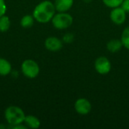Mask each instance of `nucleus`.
I'll use <instances>...</instances> for the list:
<instances>
[{
  "mask_svg": "<svg viewBox=\"0 0 129 129\" xmlns=\"http://www.w3.org/2000/svg\"><path fill=\"white\" fill-rule=\"evenodd\" d=\"M11 26V20L7 15H3L0 17V32L5 33L7 32Z\"/></svg>",
  "mask_w": 129,
  "mask_h": 129,
  "instance_id": "nucleus-14",
  "label": "nucleus"
},
{
  "mask_svg": "<svg viewBox=\"0 0 129 129\" xmlns=\"http://www.w3.org/2000/svg\"><path fill=\"white\" fill-rule=\"evenodd\" d=\"M4 116L6 122L9 125V128H11L12 126L23 124L26 115L20 107L11 105L5 109Z\"/></svg>",
  "mask_w": 129,
  "mask_h": 129,
  "instance_id": "nucleus-2",
  "label": "nucleus"
},
{
  "mask_svg": "<svg viewBox=\"0 0 129 129\" xmlns=\"http://www.w3.org/2000/svg\"><path fill=\"white\" fill-rule=\"evenodd\" d=\"M121 41L122 42L123 47L129 50V26L123 29L121 36Z\"/></svg>",
  "mask_w": 129,
  "mask_h": 129,
  "instance_id": "nucleus-15",
  "label": "nucleus"
},
{
  "mask_svg": "<svg viewBox=\"0 0 129 129\" xmlns=\"http://www.w3.org/2000/svg\"><path fill=\"white\" fill-rule=\"evenodd\" d=\"M110 17L111 21L115 24L122 25L126 20V12L121 6L114 8L110 14Z\"/></svg>",
  "mask_w": 129,
  "mask_h": 129,
  "instance_id": "nucleus-6",
  "label": "nucleus"
},
{
  "mask_svg": "<svg viewBox=\"0 0 129 129\" xmlns=\"http://www.w3.org/2000/svg\"><path fill=\"white\" fill-rule=\"evenodd\" d=\"M12 71V66L11 63L2 57H0V76H6Z\"/></svg>",
  "mask_w": 129,
  "mask_h": 129,
  "instance_id": "nucleus-11",
  "label": "nucleus"
},
{
  "mask_svg": "<svg viewBox=\"0 0 129 129\" xmlns=\"http://www.w3.org/2000/svg\"><path fill=\"white\" fill-rule=\"evenodd\" d=\"M85 2H86V3H90V2H92V0H83Z\"/></svg>",
  "mask_w": 129,
  "mask_h": 129,
  "instance_id": "nucleus-20",
  "label": "nucleus"
},
{
  "mask_svg": "<svg viewBox=\"0 0 129 129\" xmlns=\"http://www.w3.org/2000/svg\"><path fill=\"white\" fill-rule=\"evenodd\" d=\"M121 7L125 11L126 13H129V0H123Z\"/></svg>",
  "mask_w": 129,
  "mask_h": 129,
  "instance_id": "nucleus-19",
  "label": "nucleus"
},
{
  "mask_svg": "<svg viewBox=\"0 0 129 129\" xmlns=\"http://www.w3.org/2000/svg\"><path fill=\"white\" fill-rule=\"evenodd\" d=\"M20 70L23 75L28 79H35L40 73V67L38 63L32 59L23 60L21 63Z\"/></svg>",
  "mask_w": 129,
  "mask_h": 129,
  "instance_id": "nucleus-4",
  "label": "nucleus"
},
{
  "mask_svg": "<svg viewBox=\"0 0 129 129\" xmlns=\"http://www.w3.org/2000/svg\"><path fill=\"white\" fill-rule=\"evenodd\" d=\"M55 14L56 9L54 5L49 0L39 2L33 11V16L35 20L40 23H47L51 21Z\"/></svg>",
  "mask_w": 129,
  "mask_h": 129,
  "instance_id": "nucleus-1",
  "label": "nucleus"
},
{
  "mask_svg": "<svg viewBox=\"0 0 129 129\" xmlns=\"http://www.w3.org/2000/svg\"><path fill=\"white\" fill-rule=\"evenodd\" d=\"M51 23L57 29H66L73 24V18L67 12H57L54 15Z\"/></svg>",
  "mask_w": 129,
  "mask_h": 129,
  "instance_id": "nucleus-3",
  "label": "nucleus"
},
{
  "mask_svg": "<svg viewBox=\"0 0 129 129\" xmlns=\"http://www.w3.org/2000/svg\"><path fill=\"white\" fill-rule=\"evenodd\" d=\"M75 110L80 115H87L91 110V103L85 98L78 99L74 104Z\"/></svg>",
  "mask_w": 129,
  "mask_h": 129,
  "instance_id": "nucleus-8",
  "label": "nucleus"
},
{
  "mask_svg": "<svg viewBox=\"0 0 129 129\" xmlns=\"http://www.w3.org/2000/svg\"><path fill=\"white\" fill-rule=\"evenodd\" d=\"M102 2L107 7L114 8L121 6L123 0H102Z\"/></svg>",
  "mask_w": 129,
  "mask_h": 129,
  "instance_id": "nucleus-16",
  "label": "nucleus"
},
{
  "mask_svg": "<svg viewBox=\"0 0 129 129\" xmlns=\"http://www.w3.org/2000/svg\"><path fill=\"white\" fill-rule=\"evenodd\" d=\"M34 22H35V19H34L33 14L32 15L26 14L20 19V24L23 28L28 29V28H30L33 26Z\"/></svg>",
  "mask_w": 129,
  "mask_h": 129,
  "instance_id": "nucleus-13",
  "label": "nucleus"
},
{
  "mask_svg": "<svg viewBox=\"0 0 129 129\" xmlns=\"http://www.w3.org/2000/svg\"><path fill=\"white\" fill-rule=\"evenodd\" d=\"M74 40V36L72 33H67L63 36V42L65 43H71Z\"/></svg>",
  "mask_w": 129,
  "mask_h": 129,
  "instance_id": "nucleus-18",
  "label": "nucleus"
},
{
  "mask_svg": "<svg viewBox=\"0 0 129 129\" xmlns=\"http://www.w3.org/2000/svg\"><path fill=\"white\" fill-rule=\"evenodd\" d=\"M7 11V5L5 0H0V17L5 15Z\"/></svg>",
  "mask_w": 129,
  "mask_h": 129,
  "instance_id": "nucleus-17",
  "label": "nucleus"
},
{
  "mask_svg": "<svg viewBox=\"0 0 129 129\" xmlns=\"http://www.w3.org/2000/svg\"><path fill=\"white\" fill-rule=\"evenodd\" d=\"M23 123L27 128L33 129L39 128L41 125L40 120L36 116H35L33 115L26 116Z\"/></svg>",
  "mask_w": 129,
  "mask_h": 129,
  "instance_id": "nucleus-10",
  "label": "nucleus"
},
{
  "mask_svg": "<svg viewBox=\"0 0 129 129\" xmlns=\"http://www.w3.org/2000/svg\"><path fill=\"white\" fill-rule=\"evenodd\" d=\"M54 5L56 11L67 12L73 5V0H55Z\"/></svg>",
  "mask_w": 129,
  "mask_h": 129,
  "instance_id": "nucleus-9",
  "label": "nucleus"
},
{
  "mask_svg": "<svg viewBox=\"0 0 129 129\" xmlns=\"http://www.w3.org/2000/svg\"><path fill=\"white\" fill-rule=\"evenodd\" d=\"M123 47L121 39H111L107 44V50L111 53H116L119 51Z\"/></svg>",
  "mask_w": 129,
  "mask_h": 129,
  "instance_id": "nucleus-12",
  "label": "nucleus"
},
{
  "mask_svg": "<svg viewBox=\"0 0 129 129\" xmlns=\"http://www.w3.org/2000/svg\"><path fill=\"white\" fill-rule=\"evenodd\" d=\"M45 47L49 51L57 52L63 48V41L56 36H50L45 39Z\"/></svg>",
  "mask_w": 129,
  "mask_h": 129,
  "instance_id": "nucleus-7",
  "label": "nucleus"
},
{
  "mask_svg": "<svg viewBox=\"0 0 129 129\" xmlns=\"http://www.w3.org/2000/svg\"><path fill=\"white\" fill-rule=\"evenodd\" d=\"M94 68L99 74L106 75L111 70V63L108 58L101 56L96 59L94 62Z\"/></svg>",
  "mask_w": 129,
  "mask_h": 129,
  "instance_id": "nucleus-5",
  "label": "nucleus"
}]
</instances>
